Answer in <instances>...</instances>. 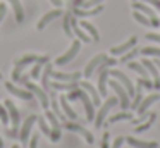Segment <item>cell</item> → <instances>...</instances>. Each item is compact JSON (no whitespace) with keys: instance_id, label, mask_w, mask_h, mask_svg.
Returning a JSON list of instances; mask_svg holds the SVG:
<instances>
[{"instance_id":"cell-35","label":"cell","mask_w":160,"mask_h":148,"mask_svg":"<svg viewBox=\"0 0 160 148\" xmlns=\"http://www.w3.org/2000/svg\"><path fill=\"white\" fill-rule=\"evenodd\" d=\"M132 17H134L139 24H143V26H152V24H150V19L143 12H139V10H134V12H132Z\"/></svg>"},{"instance_id":"cell-11","label":"cell","mask_w":160,"mask_h":148,"mask_svg":"<svg viewBox=\"0 0 160 148\" xmlns=\"http://www.w3.org/2000/svg\"><path fill=\"white\" fill-rule=\"evenodd\" d=\"M81 72H72V74H67V72H57L52 69V72H50V78H53L55 81H64V83H74V81H79L81 79Z\"/></svg>"},{"instance_id":"cell-43","label":"cell","mask_w":160,"mask_h":148,"mask_svg":"<svg viewBox=\"0 0 160 148\" xmlns=\"http://www.w3.org/2000/svg\"><path fill=\"white\" fill-rule=\"evenodd\" d=\"M84 2H86V0H71V10H72V9H78V7H81Z\"/></svg>"},{"instance_id":"cell-51","label":"cell","mask_w":160,"mask_h":148,"mask_svg":"<svg viewBox=\"0 0 160 148\" xmlns=\"http://www.w3.org/2000/svg\"><path fill=\"white\" fill-rule=\"evenodd\" d=\"M12 148H19V146H18V145H14V146H12Z\"/></svg>"},{"instance_id":"cell-26","label":"cell","mask_w":160,"mask_h":148,"mask_svg":"<svg viewBox=\"0 0 160 148\" xmlns=\"http://www.w3.org/2000/svg\"><path fill=\"white\" fill-rule=\"evenodd\" d=\"M128 67L131 69V71L138 72V74H139V78H148V71L145 69V65H143L141 62L131 60V62H128Z\"/></svg>"},{"instance_id":"cell-44","label":"cell","mask_w":160,"mask_h":148,"mask_svg":"<svg viewBox=\"0 0 160 148\" xmlns=\"http://www.w3.org/2000/svg\"><path fill=\"white\" fill-rule=\"evenodd\" d=\"M100 148H110V145H108V133H103V138H102V146Z\"/></svg>"},{"instance_id":"cell-2","label":"cell","mask_w":160,"mask_h":148,"mask_svg":"<svg viewBox=\"0 0 160 148\" xmlns=\"http://www.w3.org/2000/svg\"><path fill=\"white\" fill-rule=\"evenodd\" d=\"M108 86H110V88L115 91V95H117L121 109H122V110H128V109H129V103H131V96L128 95L126 88L117 81V79H110V81H108Z\"/></svg>"},{"instance_id":"cell-25","label":"cell","mask_w":160,"mask_h":148,"mask_svg":"<svg viewBox=\"0 0 160 148\" xmlns=\"http://www.w3.org/2000/svg\"><path fill=\"white\" fill-rule=\"evenodd\" d=\"M50 72H52V64H48L47 62L45 64V69H43V76H40V79H42V84H43V89L45 91L50 93Z\"/></svg>"},{"instance_id":"cell-4","label":"cell","mask_w":160,"mask_h":148,"mask_svg":"<svg viewBox=\"0 0 160 148\" xmlns=\"http://www.w3.org/2000/svg\"><path fill=\"white\" fill-rule=\"evenodd\" d=\"M108 76H112L114 79H117V81L126 88V91H128V95L131 96V98L134 96L136 89H134V86H132V81H131V79H129L122 71H119V69H108Z\"/></svg>"},{"instance_id":"cell-7","label":"cell","mask_w":160,"mask_h":148,"mask_svg":"<svg viewBox=\"0 0 160 148\" xmlns=\"http://www.w3.org/2000/svg\"><path fill=\"white\" fill-rule=\"evenodd\" d=\"M79 48H81V41H79V40H74L72 43H71V48H69V50H67L64 55L57 57L55 64H57V65H66V64H69V62H71V60H72V59L78 55Z\"/></svg>"},{"instance_id":"cell-37","label":"cell","mask_w":160,"mask_h":148,"mask_svg":"<svg viewBox=\"0 0 160 148\" xmlns=\"http://www.w3.org/2000/svg\"><path fill=\"white\" fill-rule=\"evenodd\" d=\"M36 122H38L40 129L43 131V134H45V136H48V138H50V133H52V129H50V127L47 126L45 119H43V117H38V119H36Z\"/></svg>"},{"instance_id":"cell-53","label":"cell","mask_w":160,"mask_h":148,"mask_svg":"<svg viewBox=\"0 0 160 148\" xmlns=\"http://www.w3.org/2000/svg\"><path fill=\"white\" fill-rule=\"evenodd\" d=\"M132 2H136V0H132Z\"/></svg>"},{"instance_id":"cell-47","label":"cell","mask_w":160,"mask_h":148,"mask_svg":"<svg viewBox=\"0 0 160 148\" xmlns=\"http://www.w3.org/2000/svg\"><path fill=\"white\" fill-rule=\"evenodd\" d=\"M4 16H5V5H4V3H0V23H2Z\"/></svg>"},{"instance_id":"cell-45","label":"cell","mask_w":160,"mask_h":148,"mask_svg":"<svg viewBox=\"0 0 160 148\" xmlns=\"http://www.w3.org/2000/svg\"><path fill=\"white\" fill-rule=\"evenodd\" d=\"M141 2L148 3V5H153L155 9H158V10H160V0H141Z\"/></svg>"},{"instance_id":"cell-30","label":"cell","mask_w":160,"mask_h":148,"mask_svg":"<svg viewBox=\"0 0 160 148\" xmlns=\"http://www.w3.org/2000/svg\"><path fill=\"white\" fill-rule=\"evenodd\" d=\"M7 2L12 5V9H14V12H16V21H18V23H22V19H24V12H22L21 2H19V0H7Z\"/></svg>"},{"instance_id":"cell-8","label":"cell","mask_w":160,"mask_h":148,"mask_svg":"<svg viewBox=\"0 0 160 148\" xmlns=\"http://www.w3.org/2000/svg\"><path fill=\"white\" fill-rule=\"evenodd\" d=\"M64 126H66L69 131H72V133H78V134H81V136H83L84 140H86V143H90V145H93V143H95V138H93V134H91L88 129H84L83 126H79V124H78L76 120H71V122H66Z\"/></svg>"},{"instance_id":"cell-50","label":"cell","mask_w":160,"mask_h":148,"mask_svg":"<svg viewBox=\"0 0 160 148\" xmlns=\"http://www.w3.org/2000/svg\"><path fill=\"white\" fill-rule=\"evenodd\" d=\"M0 148H4V141H2V136H0Z\"/></svg>"},{"instance_id":"cell-49","label":"cell","mask_w":160,"mask_h":148,"mask_svg":"<svg viewBox=\"0 0 160 148\" xmlns=\"http://www.w3.org/2000/svg\"><path fill=\"white\" fill-rule=\"evenodd\" d=\"M153 62H155V65L158 67V72H160V59H157V60H153Z\"/></svg>"},{"instance_id":"cell-46","label":"cell","mask_w":160,"mask_h":148,"mask_svg":"<svg viewBox=\"0 0 160 148\" xmlns=\"http://www.w3.org/2000/svg\"><path fill=\"white\" fill-rule=\"evenodd\" d=\"M36 145H38V134H35V136L31 138V141H29V148H36Z\"/></svg>"},{"instance_id":"cell-18","label":"cell","mask_w":160,"mask_h":148,"mask_svg":"<svg viewBox=\"0 0 160 148\" xmlns=\"http://www.w3.org/2000/svg\"><path fill=\"white\" fill-rule=\"evenodd\" d=\"M60 16H62V10H60V9H53V10H50V12H47L45 16H43L42 19L38 21L36 28H38V29H43V28H47L53 19H57V17H60Z\"/></svg>"},{"instance_id":"cell-17","label":"cell","mask_w":160,"mask_h":148,"mask_svg":"<svg viewBox=\"0 0 160 148\" xmlns=\"http://www.w3.org/2000/svg\"><path fill=\"white\" fill-rule=\"evenodd\" d=\"M136 41H138V38H136V36H131L128 41H124L122 45H117V47H112V48H110V54H112V55H124L128 50H131V48L134 47V45H136Z\"/></svg>"},{"instance_id":"cell-15","label":"cell","mask_w":160,"mask_h":148,"mask_svg":"<svg viewBox=\"0 0 160 148\" xmlns=\"http://www.w3.org/2000/svg\"><path fill=\"white\" fill-rule=\"evenodd\" d=\"M5 109L9 112V120L12 122V129H18L19 122H21V117H19V110L16 109V105L11 100H5Z\"/></svg>"},{"instance_id":"cell-27","label":"cell","mask_w":160,"mask_h":148,"mask_svg":"<svg viewBox=\"0 0 160 148\" xmlns=\"http://www.w3.org/2000/svg\"><path fill=\"white\" fill-rule=\"evenodd\" d=\"M141 88H143V86L138 83V88H136V93H134V96H132L131 103H129V109H131V110H136V109H138V107H139V103H141V100L145 98V96H143V93H141Z\"/></svg>"},{"instance_id":"cell-36","label":"cell","mask_w":160,"mask_h":148,"mask_svg":"<svg viewBox=\"0 0 160 148\" xmlns=\"http://www.w3.org/2000/svg\"><path fill=\"white\" fill-rule=\"evenodd\" d=\"M45 117L50 120V124H52V129H60V124H59V120H57V115L52 112V110H48V109H47Z\"/></svg>"},{"instance_id":"cell-16","label":"cell","mask_w":160,"mask_h":148,"mask_svg":"<svg viewBox=\"0 0 160 148\" xmlns=\"http://www.w3.org/2000/svg\"><path fill=\"white\" fill-rule=\"evenodd\" d=\"M158 100H160V95H158V93H152V95H148L146 98L141 100V103H139V107L136 109V112H138L139 115H143V114H146V110H148L155 102H158Z\"/></svg>"},{"instance_id":"cell-32","label":"cell","mask_w":160,"mask_h":148,"mask_svg":"<svg viewBox=\"0 0 160 148\" xmlns=\"http://www.w3.org/2000/svg\"><path fill=\"white\" fill-rule=\"evenodd\" d=\"M50 105H52V112L55 114L57 117H60V119H66V114H62L60 112V109H59V103H57V98H55V95H53V91H50Z\"/></svg>"},{"instance_id":"cell-12","label":"cell","mask_w":160,"mask_h":148,"mask_svg":"<svg viewBox=\"0 0 160 148\" xmlns=\"http://www.w3.org/2000/svg\"><path fill=\"white\" fill-rule=\"evenodd\" d=\"M105 59H107V55H105V54H98V55H95V57L86 64V67H84V74H83L84 78H91V74H93V72L97 71L98 65H100L102 62L105 60Z\"/></svg>"},{"instance_id":"cell-3","label":"cell","mask_w":160,"mask_h":148,"mask_svg":"<svg viewBox=\"0 0 160 148\" xmlns=\"http://www.w3.org/2000/svg\"><path fill=\"white\" fill-rule=\"evenodd\" d=\"M119 103V98L117 96H110V98H107L105 100V103H102L100 105V110H98V114H95V126L97 127H102L103 126V120H105V117H107V114L110 112V109L112 107H115Z\"/></svg>"},{"instance_id":"cell-41","label":"cell","mask_w":160,"mask_h":148,"mask_svg":"<svg viewBox=\"0 0 160 148\" xmlns=\"http://www.w3.org/2000/svg\"><path fill=\"white\" fill-rule=\"evenodd\" d=\"M146 40H150V41H157V43L160 45V34H157V33H146Z\"/></svg>"},{"instance_id":"cell-5","label":"cell","mask_w":160,"mask_h":148,"mask_svg":"<svg viewBox=\"0 0 160 148\" xmlns=\"http://www.w3.org/2000/svg\"><path fill=\"white\" fill-rule=\"evenodd\" d=\"M132 9H136V10H139V12L145 14V16L150 19V24H152L153 28H160V19L157 17V12L148 5V3H145V2H132Z\"/></svg>"},{"instance_id":"cell-6","label":"cell","mask_w":160,"mask_h":148,"mask_svg":"<svg viewBox=\"0 0 160 148\" xmlns=\"http://www.w3.org/2000/svg\"><path fill=\"white\" fill-rule=\"evenodd\" d=\"M24 84H26V88H28L29 91H31L33 95H35L36 98L40 100V103H42V107H43V109H45V110L48 109V107H50V100H48V95H47V91H45V89H43V88H40V86H36L35 83H29V81H26Z\"/></svg>"},{"instance_id":"cell-52","label":"cell","mask_w":160,"mask_h":148,"mask_svg":"<svg viewBox=\"0 0 160 148\" xmlns=\"http://www.w3.org/2000/svg\"><path fill=\"white\" fill-rule=\"evenodd\" d=\"M0 79H2V74H0Z\"/></svg>"},{"instance_id":"cell-21","label":"cell","mask_w":160,"mask_h":148,"mask_svg":"<svg viewBox=\"0 0 160 148\" xmlns=\"http://www.w3.org/2000/svg\"><path fill=\"white\" fill-rule=\"evenodd\" d=\"M107 84H108V69H102L98 72V93H100V96L107 95Z\"/></svg>"},{"instance_id":"cell-9","label":"cell","mask_w":160,"mask_h":148,"mask_svg":"<svg viewBox=\"0 0 160 148\" xmlns=\"http://www.w3.org/2000/svg\"><path fill=\"white\" fill-rule=\"evenodd\" d=\"M79 88H83L84 91L90 95L91 102H93L95 107H100L102 105V100H100V93H98V89L95 88L93 84H91L90 81H79Z\"/></svg>"},{"instance_id":"cell-34","label":"cell","mask_w":160,"mask_h":148,"mask_svg":"<svg viewBox=\"0 0 160 148\" xmlns=\"http://www.w3.org/2000/svg\"><path fill=\"white\" fill-rule=\"evenodd\" d=\"M71 16H72L71 12L64 14V31H66V34L69 38H72L74 33H72V28H71Z\"/></svg>"},{"instance_id":"cell-14","label":"cell","mask_w":160,"mask_h":148,"mask_svg":"<svg viewBox=\"0 0 160 148\" xmlns=\"http://www.w3.org/2000/svg\"><path fill=\"white\" fill-rule=\"evenodd\" d=\"M71 28H72L74 36H78V40H79V41H84V43H90V41H91V36H90V34H86V31H83V28L79 26V23H78V19L74 16H71Z\"/></svg>"},{"instance_id":"cell-20","label":"cell","mask_w":160,"mask_h":148,"mask_svg":"<svg viewBox=\"0 0 160 148\" xmlns=\"http://www.w3.org/2000/svg\"><path fill=\"white\" fill-rule=\"evenodd\" d=\"M126 141H128L132 148H158V143H157V141H143V140H138V138H132V136H128Z\"/></svg>"},{"instance_id":"cell-39","label":"cell","mask_w":160,"mask_h":148,"mask_svg":"<svg viewBox=\"0 0 160 148\" xmlns=\"http://www.w3.org/2000/svg\"><path fill=\"white\" fill-rule=\"evenodd\" d=\"M103 2V0H86V2L81 5V9H91V7H97L100 5V3Z\"/></svg>"},{"instance_id":"cell-40","label":"cell","mask_w":160,"mask_h":148,"mask_svg":"<svg viewBox=\"0 0 160 148\" xmlns=\"http://www.w3.org/2000/svg\"><path fill=\"white\" fill-rule=\"evenodd\" d=\"M0 119H2V124H7L9 122V112L4 105H0Z\"/></svg>"},{"instance_id":"cell-38","label":"cell","mask_w":160,"mask_h":148,"mask_svg":"<svg viewBox=\"0 0 160 148\" xmlns=\"http://www.w3.org/2000/svg\"><path fill=\"white\" fill-rule=\"evenodd\" d=\"M138 83L143 86V88H146V89H153V81L150 78H139Z\"/></svg>"},{"instance_id":"cell-13","label":"cell","mask_w":160,"mask_h":148,"mask_svg":"<svg viewBox=\"0 0 160 148\" xmlns=\"http://www.w3.org/2000/svg\"><path fill=\"white\" fill-rule=\"evenodd\" d=\"M5 88H7L12 95H16L18 98H21V100H26V102H31L33 96H35L29 89H21V88H18L14 83H5Z\"/></svg>"},{"instance_id":"cell-33","label":"cell","mask_w":160,"mask_h":148,"mask_svg":"<svg viewBox=\"0 0 160 148\" xmlns=\"http://www.w3.org/2000/svg\"><path fill=\"white\" fill-rule=\"evenodd\" d=\"M138 54H139V48H134V47H132L131 50H128L124 55H121V62H122V64H128V62L134 60V57H136Z\"/></svg>"},{"instance_id":"cell-29","label":"cell","mask_w":160,"mask_h":148,"mask_svg":"<svg viewBox=\"0 0 160 148\" xmlns=\"http://www.w3.org/2000/svg\"><path fill=\"white\" fill-rule=\"evenodd\" d=\"M119 120H132V114L128 112V110H122V112L112 115L110 119L107 120V124H114V122H119Z\"/></svg>"},{"instance_id":"cell-19","label":"cell","mask_w":160,"mask_h":148,"mask_svg":"<svg viewBox=\"0 0 160 148\" xmlns=\"http://www.w3.org/2000/svg\"><path fill=\"white\" fill-rule=\"evenodd\" d=\"M102 10H103L102 5L91 7V9H81V7H78V9H72V16H76V17H91V16L100 14Z\"/></svg>"},{"instance_id":"cell-23","label":"cell","mask_w":160,"mask_h":148,"mask_svg":"<svg viewBox=\"0 0 160 148\" xmlns=\"http://www.w3.org/2000/svg\"><path fill=\"white\" fill-rule=\"evenodd\" d=\"M60 107H62L64 114H66V117H69L71 120H78V114L72 110V107L69 105V100H67V96H60Z\"/></svg>"},{"instance_id":"cell-1","label":"cell","mask_w":160,"mask_h":148,"mask_svg":"<svg viewBox=\"0 0 160 148\" xmlns=\"http://www.w3.org/2000/svg\"><path fill=\"white\" fill-rule=\"evenodd\" d=\"M67 100H81L83 102V107H84V112H86V119L90 120H95V105L91 102L90 95L84 91L83 88H76L67 95Z\"/></svg>"},{"instance_id":"cell-10","label":"cell","mask_w":160,"mask_h":148,"mask_svg":"<svg viewBox=\"0 0 160 148\" xmlns=\"http://www.w3.org/2000/svg\"><path fill=\"white\" fill-rule=\"evenodd\" d=\"M36 119H38L36 115H29L28 119L24 120V124H22L21 131H19V140H21V143H28L29 133H31L33 126H35V122H36Z\"/></svg>"},{"instance_id":"cell-42","label":"cell","mask_w":160,"mask_h":148,"mask_svg":"<svg viewBox=\"0 0 160 148\" xmlns=\"http://www.w3.org/2000/svg\"><path fill=\"white\" fill-rule=\"evenodd\" d=\"M124 141H126V138H122V136L115 138V141H114V143H112V146H110V148H121Z\"/></svg>"},{"instance_id":"cell-24","label":"cell","mask_w":160,"mask_h":148,"mask_svg":"<svg viewBox=\"0 0 160 148\" xmlns=\"http://www.w3.org/2000/svg\"><path fill=\"white\" fill-rule=\"evenodd\" d=\"M79 26L83 28V29L86 31L88 34H90V36H91V40H93V41H98V40H100V34H98V29H97V28H95L91 23H88V21H79Z\"/></svg>"},{"instance_id":"cell-31","label":"cell","mask_w":160,"mask_h":148,"mask_svg":"<svg viewBox=\"0 0 160 148\" xmlns=\"http://www.w3.org/2000/svg\"><path fill=\"white\" fill-rule=\"evenodd\" d=\"M139 54L145 57H157L160 59V47H145L139 50Z\"/></svg>"},{"instance_id":"cell-48","label":"cell","mask_w":160,"mask_h":148,"mask_svg":"<svg viewBox=\"0 0 160 148\" xmlns=\"http://www.w3.org/2000/svg\"><path fill=\"white\" fill-rule=\"evenodd\" d=\"M50 2H52L57 9H60V7H62V0H50Z\"/></svg>"},{"instance_id":"cell-22","label":"cell","mask_w":160,"mask_h":148,"mask_svg":"<svg viewBox=\"0 0 160 148\" xmlns=\"http://www.w3.org/2000/svg\"><path fill=\"white\" fill-rule=\"evenodd\" d=\"M50 88L57 89V91H72V89L79 88V81H74V83H64V81H53L50 84Z\"/></svg>"},{"instance_id":"cell-28","label":"cell","mask_w":160,"mask_h":148,"mask_svg":"<svg viewBox=\"0 0 160 148\" xmlns=\"http://www.w3.org/2000/svg\"><path fill=\"white\" fill-rule=\"evenodd\" d=\"M155 119H157V114H155V112H152V114L148 115V120H145L143 124H138L134 131H136V133H145V131H148L150 127H152V124L155 122Z\"/></svg>"}]
</instances>
